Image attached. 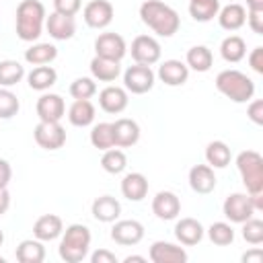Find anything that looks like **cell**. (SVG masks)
Segmentation results:
<instances>
[{
  "instance_id": "obj_1",
  "label": "cell",
  "mask_w": 263,
  "mask_h": 263,
  "mask_svg": "<svg viewBox=\"0 0 263 263\" xmlns=\"http://www.w3.org/2000/svg\"><path fill=\"white\" fill-rule=\"evenodd\" d=\"M140 18H142V23L146 27H150L160 37H173L179 31V27H181L179 12L175 8H171L168 4L160 2V0H146V2H142Z\"/></svg>"
},
{
  "instance_id": "obj_2",
  "label": "cell",
  "mask_w": 263,
  "mask_h": 263,
  "mask_svg": "<svg viewBox=\"0 0 263 263\" xmlns=\"http://www.w3.org/2000/svg\"><path fill=\"white\" fill-rule=\"evenodd\" d=\"M45 6L39 0H23L16 6V37L21 41H37L45 27Z\"/></svg>"
},
{
  "instance_id": "obj_3",
  "label": "cell",
  "mask_w": 263,
  "mask_h": 263,
  "mask_svg": "<svg viewBox=\"0 0 263 263\" xmlns=\"http://www.w3.org/2000/svg\"><path fill=\"white\" fill-rule=\"evenodd\" d=\"M90 240L92 234L88 230V226L84 224H70L64 232H62V240L58 247L60 259L66 263H80L88 257L90 251Z\"/></svg>"
},
{
  "instance_id": "obj_4",
  "label": "cell",
  "mask_w": 263,
  "mask_h": 263,
  "mask_svg": "<svg viewBox=\"0 0 263 263\" xmlns=\"http://www.w3.org/2000/svg\"><path fill=\"white\" fill-rule=\"evenodd\" d=\"M214 84L218 92L232 103H249L255 95V82L240 70H222Z\"/></svg>"
},
{
  "instance_id": "obj_5",
  "label": "cell",
  "mask_w": 263,
  "mask_h": 263,
  "mask_svg": "<svg viewBox=\"0 0 263 263\" xmlns=\"http://www.w3.org/2000/svg\"><path fill=\"white\" fill-rule=\"evenodd\" d=\"M236 168L240 173L247 193H263V156L257 150H242L236 156Z\"/></svg>"
},
{
  "instance_id": "obj_6",
  "label": "cell",
  "mask_w": 263,
  "mask_h": 263,
  "mask_svg": "<svg viewBox=\"0 0 263 263\" xmlns=\"http://www.w3.org/2000/svg\"><path fill=\"white\" fill-rule=\"evenodd\" d=\"M156 82V74L152 72L150 66L144 64H134L123 72V88L132 95H146L152 90Z\"/></svg>"
},
{
  "instance_id": "obj_7",
  "label": "cell",
  "mask_w": 263,
  "mask_h": 263,
  "mask_svg": "<svg viewBox=\"0 0 263 263\" xmlns=\"http://www.w3.org/2000/svg\"><path fill=\"white\" fill-rule=\"evenodd\" d=\"M33 138L43 150H60L66 144V129L60 121H39L33 129Z\"/></svg>"
},
{
  "instance_id": "obj_8",
  "label": "cell",
  "mask_w": 263,
  "mask_h": 263,
  "mask_svg": "<svg viewBox=\"0 0 263 263\" xmlns=\"http://www.w3.org/2000/svg\"><path fill=\"white\" fill-rule=\"evenodd\" d=\"M222 212H224V216H226L230 222H234V224H242L245 220L253 218V214H255V205H253L249 193H238V191H236V193H230V195L224 199V203H222Z\"/></svg>"
},
{
  "instance_id": "obj_9",
  "label": "cell",
  "mask_w": 263,
  "mask_h": 263,
  "mask_svg": "<svg viewBox=\"0 0 263 263\" xmlns=\"http://www.w3.org/2000/svg\"><path fill=\"white\" fill-rule=\"evenodd\" d=\"M95 53L111 62H121L127 53L125 39L119 33H101L95 39Z\"/></svg>"
},
{
  "instance_id": "obj_10",
  "label": "cell",
  "mask_w": 263,
  "mask_h": 263,
  "mask_svg": "<svg viewBox=\"0 0 263 263\" xmlns=\"http://www.w3.org/2000/svg\"><path fill=\"white\" fill-rule=\"evenodd\" d=\"M129 53H132V60L136 64H144V66H152L160 60V43L152 37V35H138L134 41H132V47H129Z\"/></svg>"
},
{
  "instance_id": "obj_11",
  "label": "cell",
  "mask_w": 263,
  "mask_h": 263,
  "mask_svg": "<svg viewBox=\"0 0 263 263\" xmlns=\"http://www.w3.org/2000/svg\"><path fill=\"white\" fill-rule=\"evenodd\" d=\"M113 4L109 0H90L82 8V18L90 29H105L113 21Z\"/></svg>"
},
{
  "instance_id": "obj_12",
  "label": "cell",
  "mask_w": 263,
  "mask_h": 263,
  "mask_svg": "<svg viewBox=\"0 0 263 263\" xmlns=\"http://www.w3.org/2000/svg\"><path fill=\"white\" fill-rule=\"evenodd\" d=\"M144 238V226L138 220H115L111 228V240L121 247H134Z\"/></svg>"
},
{
  "instance_id": "obj_13",
  "label": "cell",
  "mask_w": 263,
  "mask_h": 263,
  "mask_svg": "<svg viewBox=\"0 0 263 263\" xmlns=\"http://www.w3.org/2000/svg\"><path fill=\"white\" fill-rule=\"evenodd\" d=\"M148 259L152 263H185L189 259L187 251L175 242H166V240H156L150 245L148 251Z\"/></svg>"
},
{
  "instance_id": "obj_14",
  "label": "cell",
  "mask_w": 263,
  "mask_h": 263,
  "mask_svg": "<svg viewBox=\"0 0 263 263\" xmlns=\"http://www.w3.org/2000/svg\"><path fill=\"white\" fill-rule=\"evenodd\" d=\"M39 121H60L66 115V103L55 92H43L35 105Z\"/></svg>"
},
{
  "instance_id": "obj_15",
  "label": "cell",
  "mask_w": 263,
  "mask_h": 263,
  "mask_svg": "<svg viewBox=\"0 0 263 263\" xmlns=\"http://www.w3.org/2000/svg\"><path fill=\"white\" fill-rule=\"evenodd\" d=\"M152 214L158 220H175L181 214V199L173 191H158L152 199Z\"/></svg>"
},
{
  "instance_id": "obj_16",
  "label": "cell",
  "mask_w": 263,
  "mask_h": 263,
  "mask_svg": "<svg viewBox=\"0 0 263 263\" xmlns=\"http://www.w3.org/2000/svg\"><path fill=\"white\" fill-rule=\"evenodd\" d=\"M129 103V97H127V90L121 88V86H105L101 92H99V105L105 113H111V115H117L121 111H125Z\"/></svg>"
},
{
  "instance_id": "obj_17",
  "label": "cell",
  "mask_w": 263,
  "mask_h": 263,
  "mask_svg": "<svg viewBox=\"0 0 263 263\" xmlns=\"http://www.w3.org/2000/svg\"><path fill=\"white\" fill-rule=\"evenodd\" d=\"M45 29H47V33H49L51 39L66 41V39H72L74 37V33H76V21H74V16L51 12L49 16H45Z\"/></svg>"
},
{
  "instance_id": "obj_18",
  "label": "cell",
  "mask_w": 263,
  "mask_h": 263,
  "mask_svg": "<svg viewBox=\"0 0 263 263\" xmlns=\"http://www.w3.org/2000/svg\"><path fill=\"white\" fill-rule=\"evenodd\" d=\"M156 76L166 86H183L187 82V78H189V68L181 60H164L158 66V74Z\"/></svg>"
},
{
  "instance_id": "obj_19",
  "label": "cell",
  "mask_w": 263,
  "mask_h": 263,
  "mask_svg": "<svg viewBox=\"0 0 263 263\" xmlns=\"http://www.w3.org/2000/svg\"><path fill=\"white\" fill-rule=\"evenodd\" d=\"M113 140H115V148L136 146L138 140H140V125H138V121H134L129 117H119L113 123Z\"/></svg>"
},
{
  "instance_id": "obj_20",
  "label": "cell",
  "mask_w": 263,
  "mask_h": 263,
  "mask_svg": "<svg viewBox=\"0 0 263 263\" xmlns=\"http://www.w3.org/2000/svg\"><path fill=\"white\" fill-rule=\"evenodd\" d=\"M189 187L199 193V195H208L216 189V175L214 168L210 164H195L189 168Z\"/></svg>"
},
{
  "instance_id": "obj_21",
  "label": "cell",
  "mask_w": 263,
  "mask_h": 263,
  "mask_svg": "<svg viewBox=\"0 0 263 263\" xmlns=\"http://www.w3.org/2000/svg\"><path fill=\"white\" fill-rule=\"evenodd\" d=\"M62 232H64V222L55 214H43L33 224V236L43 242L55 240L58 236H62Z\"/></svg>"
},
{
  "instance_id": "obj_22",
  "label": "cell",
  "mask_w": 263,
  "mask_h": 263,
  "mask_svg": "<svg viewBox=\"0 0 263 263\" xmlns=\"http://www.w3.org/2000/svg\"><path fill=\"white\" fill-rule=\"evenodd\" d=\"M205 230L201 226L199 220L195 218H181L177 224H175V236L177 240L183 245V247H193V245H199L201 238H203Z\"/></svg>"
},
{
  "instance_id": "obj_23",
  "label": "cell",
  "mask_w": 263,
  "mask_h": 263,
  "mask_svg": "<svg viewBox=\"0 0 263 263\" xmlns=\"http://www.w3.org/2000/svg\"><path fill=\"white\" fill-rule=\"evenodd\" d=\"M216 18H218V25L224 31H238L247 23V10L238 2H228L224 8L218 10Z\"/></svg>"
},
{
  "instance_id": "obj_24",
  "label": "cell",
  "mask_w": 263,
  "mask_h": 263,
  "mask_svg": "<svg viewBox=\"0 0 263 263\" xmlns=\"http://www.w3.org/2000/svg\"><path fill=\"white\" fill-rule=\"evenodd\" d=\"M90 212H92V218L95 220L105 222V224H111V222H115L121 216V203L113 195H101V197H97L92 201Z\"/></svg>"
},
{
  "instance_id": "obj_25",
  "label": "cell",
  "mask_w": 263,
  "mask_h": 263,
  "mask_svg": "<svg viewBox=\"0 0 263 263\" xmlns=\"http://www.w3.org/2000/svg\"><path fill=\"white\" fill-rule=\"evenodd\" d=\"M148 179L142 173H127L121 179V195L129 201H142L148 195Z\"/></svg>"
},
{
  "instance_id": "obj_26",
  "label": "cell",
  "mask_w": 263,
  "mask_h": 263,
  "mask_svg": "<svg viewBox=\"0 0 263 263\" xmlns=\"http://www.w3.org/2000/svg\"><path fill=\"white\" fill-rule=\"evenodd\" d=\"M97 109L88 99H74V103L68 109V121L74 127H88L95 121Z\"/></svg>"
},
{
  "instance_id": "obj_27",
  "label": "cell",
  "mask_w": 263,
  "mask_h": 263,
  "mask_svg": "<svg viewBox=\"0 0 263 263\" xmlns=\"http://www.w3.org/2000/svg\"><path fill=\"white\" fill-rule=\"evenodd\" d=\"M16 261L18 263H41L45 259V247H43V240L39 238H27V240H21L16 251Z\"/></svg>"
},
{
  "instance_id": "obj_28",
  "label": "cell",
  "mask_w": 263,
  "mask_h": 263,
  "mask_svg": "<svg viewBox=\"0 0 263 263\" xmlns=\"http://www.w3.org/2000/svg\"><path fill=\"white\" fill-rule=\"evenodd\" d=\"M27 82L33 90H39V92H45L47 88H51L55 82H58V72L51 68V66H35L29 74H27Z\"/></svg>"
},
{
  "instance_id": "obj_29",
  "label": "cell",
  "mask_w": 263,
  "mask_h": 263,
  "mask_svg": "<svg viewBox=\"0 0 263 263\" xmlns=\"http://www.w3.org/2000/svg\"><path fill=\"white\" fill-rule=\"evenodd\" d=\"M90 74L99 82H113L121 74V66H119V62H111V60L95 55L90 60Z\"/></svg>"
},
{
  "instance_id": "obj_30",
  "label": "cell",
  "mask_w": 263,
  "mask_h": 263,
  "mask_svg": "<svg viewBox=\"0 0 263 263\" xmlns=\"http://www.w3.org/2000/svg\"><path fill=\"white\" fill-rule=\"evenodd\" d=\"M220 55L228 64H238L247 55V43H245V39L238 37V35H228L220 43Z\"/></svg>"
},
{
  "instance_id": "obj_31",
  "label": "cell",
  "mask_w": 263,
  "mask_h": 263,
  "mask_svg": "<svg viewBox=\"0 0 263 263\" xmlns=\"http://www.w3.org/2000/svg\"><path fill=\"white\" fill-rule=\"evenodd\" d=\"M58 58V47L51 43H35L25 49V62L31 66H45Z\"/></svg>"
},
{
  "instance_id": "obj_32",
  "label": "cell",
  "mask_w": 263,
  "mask_h": 263,
  "mask_svg": "<svg viewBox=\"0 0 263 263\" xmlns=\"http://www.w3.org/2000/svg\"><path fill=\"white\" fill-rule=\"evenodd\" d=\"M230 158H232V152L226 142L214 140L205 146V160L212 168H226L230 164Z\"/></svg>"
},
{
  "instance_id": "obj_33",
  "label": "cell",
  "mask_w": 263,
  "mask_h": 263,
  "mask_svg": "<svg viewBox=\"0 0 263 263\" xmlns=\"http://www.w3.org/2000/svg\"><path fill=\"white\" fill-rule=\"evenodd\" d=\"M185 64H187V68H191L195 72H208L214 64V55L205 45H193L187 49Z\"/></svg>"
},
{
  "instance_id": "obj_34",
  "label": "cell",
  "mask_w": 263,
  "mask_h": 263,
  "mask_svg": "<svg viewBox=\"0 0 263 263\" xmlns=\"http://www.w3.org/2000/svg\"><path fill=\"white\" fill-rule=\"evenodd\" d=\"M220 10V0H189V14L197 23H210Z\"/></svg>"
},
{
  "instance_id": "obj_35",
  "label": "cell",
  "mask_w": 263,
  "mask_h": 263,
  "mask_svg": "<svg viewBox=\"0 0 263 263\" xmlns=\"http://www.w3.org/2000/svg\"><path fill=\"white\" fill-rule=\"evenodd\" d=\"M25 78V66L16 60H2L0 62V86L10 88Z\"/></svg>"
},
{
  "instance_id": "obj_36",
  "label": "cell",
  "mask_w": 263,
  "mask_h": 263,
  "mask_svg": "<svg viewBox=\"0 0 263 263\" xmlns=\"http://www.w3.org/2000/svg\"><path fill=\"white\" fill-rule=\"evenodd\" d=\"M101 166L109 175H121L127 168V156H125L123 150H119V148L113 146V148L105 150V154L101 158Z\"/></svg>"
},
{
  "instance_id": "obj_37",
  "label": "cell",
  "mask_w": 263,
  "mask_h": 263,
  "mask_svg": "<svg viewBox=\"0 0 263 263\" xmlns=\"http://www.w3.org/2000/svg\"><path fill=\"white\" fill-rule=\"evenodd\" d=\"M90 144L99 150H109L115 146V140H113V123H107V121H101L97 125H92L90 129Z\"/></svg>"
},
{
  "instance_id": "obj_38",
  "label": "cell",
  "mask_w": 263,
  "mask_h": 263,
  "mask_svg": "<svg viewBox=\"0 0 263 263\" xmlns=\"http://www.w3.org/2000/svg\"><path fill=\"white\" fill-rule=\"evenodd\" d=\"M208 238L218 247H228L234 242V228L228 222H214L208 228Z\"/></svg>"
},
{
  "instance_id": "obj_39",
  "label": "cell",
  "mask_w": 263,
  "mask_h": 263,
  "mask_svg": "<svg viewBox=\"0 0 263 263\" xmlns=\"http://www.w3.org/2000/svg\"><path fill=\"white\" fill-rule=\"evenodd\" d=\"M21 109V103H18V97L10 90V88H4L0 86V119H10L18 113Z\"/></svg>"
},
{
  "instance_id": "obj_40",
  "label": "cell",
  "mask_w": 263,
  "mask_h": 263,
  "mask_svg": "<svg viewBox=\"0 0 263 263\" xmlns=\"http://www.w3.org/2000/svg\"><path fill=\"white\" fill-rule=\"evenodd\" d=\"M68 90H70L72 99H90L92 95H97V82H95V78L80 76L70 84Z\"/></svg>"
},
{
  "instance_id": "obj_41",
  "label": "cell",
  "mask_w": 263,
  "mask_h": 263,
  "mask_svg": "<svg viewBox=\"0 0 263 263\" xmlns=\"http://www.w3.org/2000/svg\"><path fill=\"white\" fill-rule=\"evenodd\" d=\"M242 238L249 245H261L263 242V222L259 218H249L242 222Z\"/></svg>"
},
{
  "instance_id": "obj_42",
  "label": "cell",
  "mask_w": 263,
  "mask_h": 263,
  "mask_svg": "<svg viewBox=\"0 0 263 263\" xmlns=\"http://www.w3.org/2000/svg\"><path fill=\"white\" fill-rule=\"evenodd\" d=\"M80 8H82V0H53V12L66 16H76Z\"/></svg>"
},
{
  "instance_id": "obj_43",
  "label": "cell",
  "mask_w": 263,
  "mask_h": 263,
  "mask_svg": "<svg viewBox=\"0 0 263 263\" xmlns=\"http://www.w3.org/2000/svg\"><path fill=\"white\" fill-rule=\"evenodd\" d=\"M247 23L255 35H263V10H247Z\"/></svg>"
},
{
  "instance_id": "obj_44",
  "label": "cell",
  "mask_w": 263,
  "mask_h": 263,
  "mask_svg": "<svg viewBox=\"0 0 263 263\" xmlns=\"http://www.w3.org/2000/svg\"><path fill=\"white\" fill-rule=\"evenodd\" d=\"M247 115H249V119L255 125H263V101L261 99L251 101L249 103V109H247Z\"/></svg>"
},
{
  "instance_id": "obj_45",
  "label": "cell",
  "mask_w": 263,
  "mask_h": 263,
  "mask_svg": "<svg viewBox=\"0 0 263 263\" xmlns=\"http://www.w3.org/2000/svg\"><path fill=\"white\" fill-rule=\"evenodd\" d=\"M249 66L257 72V74H263V47L257 45L251 53H249Z\"/></svg>"
},
{
  "instance_id": "obj_46",
  "label": "cell",
  "mask_w": 263,
  "mask_h": 263,
  "mask_svg": "<svg viewBox=\"0 0 263 263\" xmlns=\"http://www.w3.org/2000/svg\"><path fill=\"white\" fill-rule=\"evenodd\" d=\"M90 263H117V257L107 249H99L90 255Z\"/></svg>"
},
{
  "instance_id": "obj_47",
  "label": "cell",
  "mask_w": 263,
  "mask_h": 263,
  "mask_svg": "<svg viewBox=\"0 0 263 263\" xmlns=\"http://www.w3.org/2000/svg\"><path fill=\"white\" fill-rule=\"evenodd\" d=\"M10 177H12V168H10L8 160L0 158V187H8Z\"/></svg>"
},
{
  "instance_id": "obj_48",
  "label": "cell",
  "mask_w": 263,
  "mask_h": 263,
  "mask_svg": "<svg viewBox=\"0 0 263 263\" xmlns=\"http://www.w3.org/2000/svg\"><path fill=\"white\" fill-rule=\"evenodd\" d=\"M261 261H263V251L257 245H255V249H251L242 255V263H261Z\"/></svg>"
},
{
  "instance_id": "obj_49",
  "label": "cell",
  "mask_w": 263,
  "mask_h": 263,
  "mask_svg": "<svg viewBox=\"0 0 263 263\" xmlns=\"http://www.w3.org/2000/svg\"><path fill=\"white\" fill-rule=\"evenodd\" d=\"M10 208V193L6 187H0V216H4Z\"/></svg>"
},
{
  "instance_id": "obj_50",
  "label": "cell",
  "mask_w": 263,
  "mask_h": 263,
  "mask_svg": "<svg viewBox=\"0 0 263 263\" xmlns=\"http://www.w3.org/2000/svg\"><path fill=\"white\" fill-rule=\"evenodd\" d=\"M247 10H263V0H247Z\"/></svg>"
},
{
  "instance_id": "obj_51",
  "label": "cell",
  "mask_w": 263,
  "mask_h": 263,
  "mask_svg": "<svg viewBox=\"0 0 263 263\" xmlns=\"http://www.w3.org/2000/svg\"><path fill=\"white\" fill-rule=\"evenodd\" d=\"M123 261L125 263H146V257H142V255H127Z\"/></svg>"
},
{
  "instance_id": "obj_52",
  "label": "cell",
  "mask_w": 263,
  "mask_h": 263,
  "mask_svg": "<svg viewBox=\"0 0 263 263\" xmlns=\"http://www.w3.org/2000/svg\"><path fill=\"white\" fill-rule=\"evenodd\" d=\"M2 242H4V232L0 230V247H2Z\"/></svg>"
},
{
  "instance_id": "obj_53",
  "label": "cell",
  "mask_w": 263,
  "mask_h": 263,
  "mask_svg": "<svg viewBox=\"0 0 263 263\" xmlns=\"http://www.w3.org/2000/svg\"><path fill=\"white\" fill-rule=\"evenodd\" d=\"M0 263H4V257H0Z\"/></svg>"
},
{
  "instance_id": "obj_54",
  "label": "cell",
  "mask_w": 263,
  "mask_h": 263,
  "mask_svg": "<svg viewBox=\"0 0 263 263\" xmlns=\"http://www.w3.org/2000/svg\"><path fill=\"white\" fill-rule=\"evenodd\" d=\"M228 2H234V0H228Z\"/></svg>"
}]
</instances>
